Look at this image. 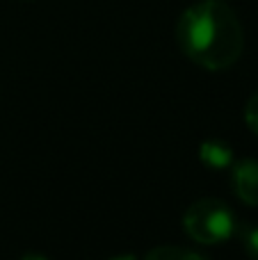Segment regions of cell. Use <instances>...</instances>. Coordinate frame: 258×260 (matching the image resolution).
Listing matches in <instances>:
<instances>
[{
  "label": "cell",
  "mask_w": 258,
  "mask_h": 260,
  "mask_svg": "<svg viewBox=\"0 0 258 260\" xmlns=\"http://www.w3.org/2000/svg\"><path fill=\"white\" fill-rule=\"evenodd\" d=\"M176 39L185 57L208 71H224L240 59L245 32L236 12L222 0H201L181 14Z\"/></svg>",
  "instance_id": "6da1fadb"
},
{
  "label": "cell",
  "mask_w": 258,
  "mask_h": 260,
  "mask_svg": "<svg viewBox=\"0 0 258 260\" xmlns=\"http://www.w3.org/2000/svg\"><path fill=\"white\" fill-rule=\"evenodd\" d=\"M183 229L199 244H219L236 233L238 224L231 208L224 201L199 199L183 215Z\"/></svg>",
  "instance_id": "7a4b0ae2"
},
{
  "label": "cell",
  "mask_w": 258,
  "mask_h": 260,
  "mask_svg": "<svg viewBox=\"0 0 258 260\" xmlns=\"http://www.w3.org/2000/svg\"><path fill=\"white\" fill-rule=\"evenodd\" d=\"M231 185L236 197L247 206H258V162L242 160L233 167Z\"/></svg>",
  "instance_id": "3957f363"
},
{
  "label": "cell",
  "mask_w": 258,
  "mask_h": 260,
  "mask_svg": "<svg viewBox=\"0 0 258 260\" xmlns=\"http://www.w3.org/2000/svg\"><path fill=\"white\" fill-rule=\"evenodd\" d=\"M199 160L210 169H227L233 165V151L219 139H206L199 146Z\"/></svg>",
  "instance_id": "277c9868"
},
{
  "label": "cell",
  "mask_w": 258,
  "mask_h": 260,
  "mask_svg": "<svg viewBox=\"0 0 258 260\" xmlns=\"http://www.w3.org/2000/svg\"><path fill=\"white\" fill-rule=\"evenodd\" d=\"M146 260H204L199 253L190 251V249H181V247H155L153 251H149Z\"/></svg>",
  "instance_id": "5b68a950"
},
{
  "label": "cell",
  "mask_w": 258,
  "mask_h": 260,
  "mask_svg": "<svg viewBox=\"0 0 258 260\" xmlns=\"http://www.w3.org/2000/svg\"><path fill=\"white\" fill-rule=\"evenodd\" d=\"M240 238L245 244V251L254 260H258V226H242Z\"/></svg>",
  "instance_id": "8992f818"
},
{
  "label": "cell",
  "mask_w": 258,
  "mask_h": 260,
  "mask_svg": "<svg viewBox=\"0 0 258 260\" xmlns=\"http://www.w3.org/2000/svg\"><path fill=\"white\" fill-rule=\"evenodd\" d=\"M245 121H247V126H249L251 133L258 135V94L251 96L249 103H247V108H245Z\"/></svg>",
  "instance_id": "52a82bcc"
},
{
  "label": "cell",
  "mask_w": 258,
  "mask_h": 260,
  "mask_svg": "<svg viewBox=\"0 0 258 260\" xmlns=\"http://www.w3.org/2000/svg\"><path fill=\"white\" fill-rule=\"evenodd\" d=\"M21 260H46V258L39 256V253H27V256H23Z\"/></svg>",
  "instance_id": "ba28073f"
},
{
  "label": "cell",
  "mask_w": 258,
  "mask_h": 260,
  "mask_svg": "<svg viewBox=\"0 0 258 260\" xmlns=\"http://www.w3.org/2000/svg\"><path fill=\"white\" fill-rule=\"evenodd\" d=\"M112 260H137L135 256H117V258H112Z\"/></svg>",
  "instance_id": "9c48e42d"
}]
</instances>
